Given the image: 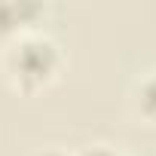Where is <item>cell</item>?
Wrapping results in <instances>:
<instances>
[{
	"instance_id": "3957f363",
	"label": "cell",
	"mask_w": 156,
	"mask_h": 156,
	"mask_svg": "<svg viewBox=\"0 0 156 156\" xmlns=\"http://www.w3.org/2000/svg\"><path fill=\"white\" fill-rule=\"evenodd\" d=\"M129 104H132L135 116H141L147 122H156V67L144 70L138 80L132 83Z\"/></svg>"
},
{
	"instance_id": "6da1fadb",
	"label": "cell",
	"mask_w": 156,
	"mask_h": 156,
	"mask_svg": "<svg viewBox=\"0 0 156 156\" xmlns=\"http://www.w3.org/2000/svg\"><path fill=\"white\" fill-rule=\"evenodd\" d=\"M0 61H3V73L9 76V83L16 89L34 92L55 76L61 64V46L46 31L28 28L6 40Z\"/></svg>"
},
{
	"instance_id": "5b68a950",
	"label": "cell",
	"mask_w": 156,
	"mask_h": 156,
	"mask_svg": "<svg viewBox=\"0 0 156 156\" xmlns=\"http://www.w3.org/2000/svg\"><path fill=\"white\" fill-rule=\"evenodd\" d=\"M34 156H70V153H64V150H55V147H46V150H40V153H34Z\"/></svg>"
},
{
	"instance_id": "277c9868",
	"label": "cell",
	"mask_w": 156,
	"mask_h": 156,
	"mask_svg": "<svg viewBox=\"0 0 156 156\" xmlns=\"http://www.w3.org/2000/svg\"><path fill=\"white\" fill-rule=\"evenodd\" d=\"M119 150L116 147H110V144H89V147H83L76 156H116Z\"/></svg>"
},
{
	"instance_id": "8992f818",
	"label": "cell",
	"mask_w": 156,
	"mask_h": 156,
	"mask_svg": "<svg viewBox=\"0 0 156 156\" xmlns=\"http://www.w3.org/2000/svg\"><path fill=\"white\" fill-rule=\"evenodd\" d=\"M116 156H132V153H122V150H119V153H116Z\"/></svg>"
},
{
	"instance_id": "7a4b0ae2",
	"label": "cell",
	"mask_w": 156,
	"mask_h": 156,
	"mask_svg": "<svg viewBox=\"0 0 156 156\" xmlns=\"http://www.w3.org/2000/svg\"><path fill=\"white\" fill-rule=\"evenodd\" d=\"M46 16V3L37 0H0V37H16L19 31L37 28V22Z\"/></svg>"
}]
</instances>
